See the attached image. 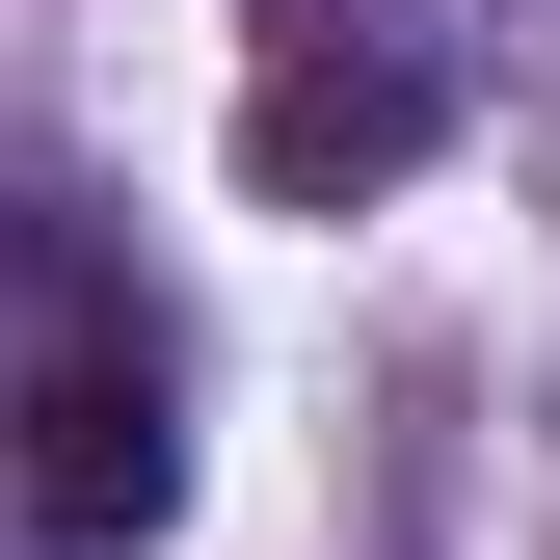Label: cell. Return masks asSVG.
<instances>
[{
	"label": "cell",
	"instance_id": "2",
	"mask_svg": "<svg viewBox=\"0 0 560 560\" xmlns=\"http://www.w3.org/2000/svg\"><path fill=\"white\" fill-rule=\"evenodd\" d=\"M428 133H454V81H428V54H347V27H294V54L241 81V187H267V214H374Z\"/></svg>",
	"mask_w": 560,
	"mask_h": 560
},
{
	"label": "cell",
	"instance_id": "1",
	"mask_svg": "<svg viewBox=\"0 0 560 560\" xmlns=\"http://www.w3.org/2000/svg\"><path fill=\"white\" fill-rule=\"evenodd\" d=\"M161 508H187V374L133 320H54L27 400H0V534H27V560H133Z\"/></svg>",
	"mask_w": 560,
	"mask_h": 560
}]
</instances>
